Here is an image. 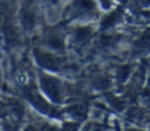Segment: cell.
<instances>
[{
	"label": "cell",
	"instance_id": "obj_1",
	"mask_svg": "<svg viewBox=\"0 0 150 131\" xmlns=\"http://www.w3.org/2000/svg\"><path fill=\"white\" fill-rule=\"evenodd\" d=\"M41 85L43 91L47 94V96L53 101V102H61L62 101V89L60 82L52 77L43 75L41 76Z\"/></svg>",
	"mask_w": 150,
	"mask_h": 131
},
{
	"label": "cell",
	"instance_id": "obj_2",
	"mask_svg": "<svg viewBox=\"0 0 150 131\" xmlns=\"http://www.w3.org/2000/svg\"><path fill=\"white\" fill-rule=\"evenodd\" d=\"M25 94H26V97L29 99V102L41 112L43 113H52L54 112V109L52 108V105L45 99L43 96H41L38 90L34 88V87H27L25 89Z\"/></svg>",
	"mask_w": 150,
	"mask_h": 131
},
{
	"label": "cell",
	"instance_id": "obj_3",
	"mask_svg": "<svg viewBox=\"0 0 150 131\" xmlns=\"http://www.w3.org/2000/svg\"><path fill=\"white\" fill-rule=\"evenodd\" d=\"M34 54H35V58L40 66L48 68V69H53V70H55L60 67V60L56 56H54L49 53L42 51V50H35Z\"/></svg>",
	"mask_w": 150,
	"mask_h": 131
},
{
	"label": "cell",
	"instance_id": "obj_4",
	"mask_svg": "<svg viewBox=\"0 0 150 131\" xmlns=\"http://www.w3.org/2000/svg\"><path fill=\"white\" fill-rule=\"evenodd\" d=\"M121 14H122V9H121V8H117V9H115V11H112L111 13H109V14L102 20V23H101L102 28H103V29H107V28L112 27V26L120 20Z\"/></svg>",
	"mask_w": 150,
	"mask_h": 131
},
{
	"label": "cell",
	"instance_id": "obj_5",
	"mask_svg": "<svg viewBox=\"0 0 150 131\" xmlns=\"http://www.w3.org/2000/svg\"><path fill=\"white\" fill-rule=\"evenodd\" d=\"M4 34H5V37L7 40V42L9 44H18L20 39H19V33L16 32V29L8 22L4 28Z\"/></svg>",
	"mask_w": 150,
	"mask_h": 131
},
{
	"label": "cell",
	"instance_id": "obj_6",
	"mask_svg": "<svg viewBox=\"0 0 150 131\" xmlns=\"http://www.w3.org/2000/svg\"><path fill=\"white\" fill-rule=\"evenodd\" d=\"M74 8L76 12H88L95 8V2L93 0H75Z\"/></svg>",
	"mask_w": 150,
	"mask_h": 131
},
{
	"label": "cell",
	"instance_id": "obj_7",
	"mask_svg": "<svg viewBox=\"0 0 150 131\" xmlns=\"http://www.w3.org/2000/svg\"><path fill=\"white\" fill-rule=\"evenodd\" d=\"M21 20H22V23L26 28L30 29L34 25H35V15L28 11V9H25L22 11V14H21Z\"/></svg>",
	"mask_w": 150,
	"mask_h": 131
},
{
	"label": "cell",
	"instance_id": "obj_8",
	"mask_svg": "<svg viewBox=\"0 0 150 131\" xmlns=\"http://www.w3.org/2000/svg\"><path fill=\"white\" fill-rule=\"evenodd\" d=\"M91 29L89 28V27H81V28H79L77 30H76V39L79 40V41H86V40H88L90 36H91Z\"/></svg>",
	"mask_w": 150,
	"mask_h": 131
},
{
	"label": "cell",
	"instance_id": "obj_9",
	"mask_svg": "<svg viewBox=\"0 0 150 131\" xmlns=\"http://www.w3.org/2000/svg\"><path fill=\"white\" fill-rule=\"evenodd\" d=\"M130 71H131V67L125 64V66H121L118 69H117V77L120 81H124L127 80V77L130 75Z\"/></svg>",
	"mask_w": 150,
	"mask_h": 131
},
{
	"label": "cell",
	"instance_id": "obj_10",
	"mask_svg": "<svg viewBox=\"0 0 150 131\" xmlns=\"http://www.w3.org/2000/svg\"><path fill=\"white\" fill-rule=\"evenodd\" d=\"M47 43H48L52 48H54V49H62V47H63L62 40H61L59 36H55V35L49 36V39L47 40Z\"/></svg>",
	"mask_w": 150,
	"mask_h": 131
},
{
	"label": "cell",
	"instance_id": "obj_11",
	"mask_svg": "<svg viewBox=\"0 0 150 131\" xmlns=\"http://www.w3.org/2000/svg\"><path fill=\"white\" fill-rule=\"evenodd\" d=\"M8 22L9 21L7 19V8L2 2H0V28H4Z\"/></svg>",
	"mask_w": 150,
	"mask_h": 131
},
{
	"label": "cell",
	"instance_id": "obj_12",
	"mask_svg": "<svg viewBox=\"0 0 150 131\" xmlns=\"http://www.w3.org/2000/svg\"><path fill=\"white\" fill-rule=\"evenodd\" d=\"M71 111H73L75 115L80 116V117H83V116L86 115V108H84V105H82V104L73 105V106H71Z\"/></svg>",
	"mask_w": 150,
	"mask_h": 131
},
{
	"label": "cell",
	"instance_id": "obj_13",
	"mask_svg": "<svg viewBox=\"0 0 150 131\" xmlns=\"http://www.w3.org/2000/svg\"><path fill=\"white\" fill-rule=\"evenodd\" d=\"M110 102H111V105H112L115 109H117V110H122V109H124V106H125L124 102H123L121 98H118V97H112V98L110 99Z\"/></svg>",
	"mask_w": 150,
	"mask_h": 131
},
{
	"label": "cell",
	"instance_id": "obj_14",
	"mask_svg": "<svg viewBox=\"0 0 150 131\" xmlns=\"http://www.w3.org/2000/svg\"><path fill=\"white\" fill-rule=\"evenodd\" d=\"M79 130V124L74 122H67L63 124V127L61 131H77Z\"/></svg>",
	"mask_w": 150,
	"mask_h": 131
},
{
	"label": "cell",
	"instance_id": "obj_15",
	"mask_svg": "<svg viewBox=\"0 0 150 131\" xmlns=\"http://www.w3.org/2000/svg\"><path fill=\"white\" fill-rule=\"evenodd\" d=\"M109 80L108 78H105V77H101V78H98L96 82H95V85L98 88V89H105V88H108L109 87Z\"/></svg>",
	"mask_w": 150,
	"mask_h": 131
},
{
	"label": "cell",
	"instance_id": "obj_16",
	"mask_svg": "<svg viewBox=\"0 0 150 131\" xmlns=\"http://www.w3.org/2000/svg\"><path fill=\"white\" fill-rule=\"evenodd\" d=\"M45 131H60L56 126H47L46 129H45Z\"/></svg>",
	"mask_w": 150,
	"mask_h": 131
},
{
	"label": "cell",
	"instance_id": "obj_17",
	"mask_svg": "<svg viewBox=\"0 0 150 131\" xmlns=\"http://www.w3.org/2000/svg\"><path fill=\"white\" fill-rule=\"evenodd\" d=\"M101 2H102V5L105 7V8H108L109 6H110V0H100Z\"/></svg>",
	"mask_w": 150,
	"mask_h": 131
},
{
	"label": "cell",
	"instance_id": "obj_18",
	"mask_svg": "<svg viewBox=\"0 0 150 131\" xmlns=\"http://www.w3.org/2000/svg\"><path fill=\"white\" fill-rule=\"evenodd\" d=\"M143 6H150V0H139Z\"/></svg>",
	"mask_w": 150,
	"mask_h": 131
},
{
	"label": "cell",
	"instance_id": "obj_19",
	"mask_svg": "<svg viewBox=\"0 0 150 131\" xmlns=\"http://www.w3.org/2000/svg\"><path fill=\"white\" fill-rule=\"evenodd\" d=\"M25 131H36V130H35V127H33L32 125H29V126H27L25 129Z\"/></svg>",
	"mask_w": 150,
	"mask_h": 131
},
{
	"label": "cell",
	"instance_id": "obj_20",
	"mask_svg": "<svg viewBox=\"0 0 150 131\" xmlns=\"http://www.w3.org/2000/svg\"><path fill=\"white\" fill-rule=\"evenodd\" d=\"M4 111H5V106H4V104L0 102V115H1Z\"/></svg>",
	"mask_w": 150,
	"mask_h": 131
},
{
	"label": "cell",
	"instance_id": "obj_21",
	"mask_svg": "<svg viewBox=\"0 0 150 131\" xmlns=\"http://www.w3.org/2000/svg\"><path fill=\"white\" fill-rule=\"evenodd\" d=\"M135 131H138V130H135Z\"/></svg>",
	"mask_w": 150,
	"mask_h": 131
},
{
	"label": "cell",
	"instance_id": "obj_22",
	"mask_svg": "<svg viewBox=\"0 0 150 131\" xmlns=\"http://www.w3.org/2000/svg\"><path fill=\"white\" fill-rule=\"evenodd\" d=\"M52 1H55V0H52Z\"/></svg>",
	"mask_w": 150,
	"mask_h": 131
}]
</instances>
